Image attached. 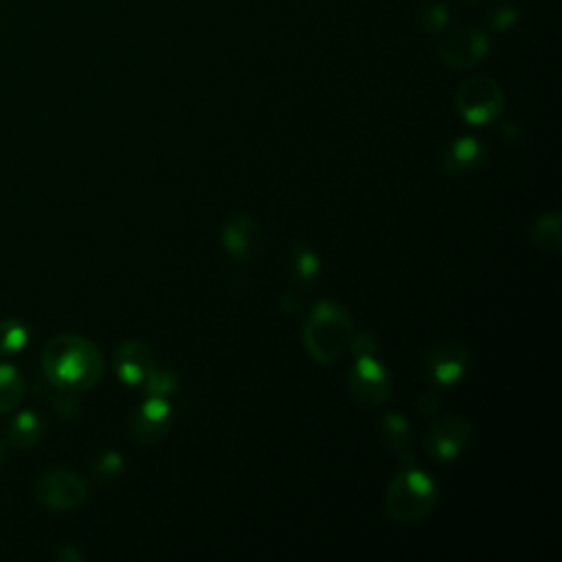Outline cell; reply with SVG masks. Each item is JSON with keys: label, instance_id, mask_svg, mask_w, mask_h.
<instances>
[{"label": "cell", "instance_id": "cell-1", "mask_svg": "<svg viewBox=\"0 0 562 562\" xmlns=\"http://www.w3.org/2000/svg\"><path fill=\"white\" fill-rule=\"evenodd\" d=\"M42 369L55 389L86 391L101 380L103 356L92 340L79 334H57L44 345Z\"/></svg>", "mask_w": 562, "mask_h": 562}, {"label": "cell", "instance_id": "cell-2", "mask_svg": "<svg viewBox=\"0 0 562 562\" xmlns=\"http://www.w3.org/2000/svg\"><path fill=\"white\" fill-rule=\"evenodd\" d=\"M353 334L356 329L349 312L329 299L318 301L303 323V345L321 364L340 360L349 351Z\"/></svg>", "mask_w": 562, "mask_h": 562}, {"label": "cell", "instance_id": "cell-3", "mask_svg": "<svg viewBox=\"0 0 562 562\" xmlns=\"http://www.w3.org/2000/svg\"><path fill=\"white\" fill-rule=\"evenodd\" d=\"M439 501L437 483L413 465H402V470L391 479L384 492V512L389 518L402 525H413L426 518Z\"/></svg>", "mask_w": 562, "mask_h": 562}, {"label": "cell", "instance_id": "cell-4", "mask_svg": "<svg viewBox=\"0 0 562 562\" xmlns=\"http://www.w3.org/2000/svg\"><path fill=\"white\" fill-rule=\"evenodd\" d=\"M505 103L501 83L494 77L476 75L459 83L454 92V108L470 125H485L494 121Z\"/></svg>", "mask_w": 562, "mask_h": 562}, {"label": "cell", "instance_id": "cell-5", "mask_svg": "<svg viewBox=\"0 0 562 562\" xmlns=\"http://www.w3.org/2000/svg\"><path fill=\"white\" fill-rule=\"evenodd\" d=\"M35 496L53 512H70L88 498V483L68 468H53L35 481Z\"/></svg>", "mask_w": 562, "mask_h": 562}, {"label": "cell", "instance_id": "cell-6", "mask_svg": "<svg viewBox=\"0 0 562 562\" xmlns=\"http://www.w3.org/2000/svg\"><path fill=\"white\" fill-rule=\"evenodd\" d=\"M487 35L474 26H459L448 31L437 46L439 59L454 70H468L476 66L487 55Z\"/></svg>", "mask_w": 562, "mask_h": 562}, {"label": "cell", "instance_id": "cell-7", "mask_svg": "<svg viewBox=\"0 0 562 562\" xmlns=\"http://www.w3.org/2000/svg\"><path fill=\"white\" fill-rule=\"evenodd\" d=\"M472 437V424L461 415H446L437 419L426 432L424 448L435 461H457Z\"/></svg>", "mask_w": 562, "mask_h": 562}, {"label": "cell", "instance_id": "cell-8", "mask_svg": "<svg viewBox=\"0 0 562 562\" xmlns=\"http://www.w3.org/2000/svg\"><path fill=\"white\" fill-rule=\"evenodd\" d=\"M347 389L358 402L378 406L391 395V378L373 356H358L347 373Z\"/></svg>", "mask_w": 562, "mask_h": 562}, {"label": "cell", "instance_id": "cell-9", "mask_svg": "<svg viewBox=\"0 0 562 562\" xmlns=\"http://www.w3.org/2000/svg\"><path fill=\"white\" fill-rule=\"evenodd\" d=\"M470 364V349L459 340H443L426 351L424 373L437 386H452Z\"/></svg>", "mask_w": 562, "mask_h": 562}, {"label": "cell", "instance_id": "cell-10", "mask_svg": "<svg viewBox=\"0 0 562 562\" xmlns=\"http://www.w3.org/2000/svg\"><path fill=\"white\" fill-rule=\"evenodd\" d=\"M222 246L237 261H252L263 250V233L246 213L231 215L222 226Z\"/></svg>", "mask_w": 562, "mask_h": 562}, {"label": "cell", "instance_id": "cell-11", "mask_svg": "<svg viewBox=\"0 0 562 562\" xmlns=\"http://www.w3.org/2000/svg\"><path fill=\"white\" fill-rule=\"evenodd\" d=\"M158 364L154 349L136 338L123 340L114 349V369L123 384L127 386H143L149 371Z\"/></svg>", "mask_w": 562, "mask_h": 562}, {"label": "cell", "instance_id": "cell-12", "mask_svg": "<svg viewBox=\"0 0 562 562\" xmlns=\"http://www.w3.org/2000/svg\"><path fill=\"white\" fill-rule=\"evenodd\" d=\"M171 424V406L165 397H149L136 411L130 419V432L138 443H156L165 437L167 428Z\"/></svg>", "mask_w": 562, "mask_h": 562}, {"label": "cell", "instance_id": "cell-13", "mask_svg": "<svg viewBox=\"0 0 562 562\" xmlns=\"http://www.w3.org/2000/svg\"><path fill=\"white\" fill-rule=\"evenodd\" d=\"M483 160H485V147L472 136H461L450 140L439 154V165L450 176H463L476 169Z\"/></svg>", "mask_w": 562, "mask_h": 562}, {"label": "cell", "instance_id": "cell-14", "mask_svg": "<svg viewBox=\"0 0 562 562\" xmlns=\"http://www.w3.org/2000/svg\"><path fill=\"white\" fill-rule=\"evenodd\" d=\"M380 439L384 443V448L389 452H393L402 465H413V435H411V426L408 419L400 413H386L380 417V426H378Z\"/></svg>", "mask_w": 562, "mask_h": 562}, {"label": "cell", "instance_id": "cell-15", "mask_svg": "<svg viewBox=\"0 0 562 562\" xmlns=\"http://www.w3.org/2000/svg\"><path fill=\"white\" fill-rule=\"evenodd\" d=\"M42 430H44V424H42L40 415L33 411H22L7 426V441H9V446H13L18 450L31 448L40 441Z\"/></svg>", "mask_w": 562, "mask_h": 562}, {"label": "cell", "instance_id": "cell-16", "mask_svg": "<svg viewBox=\"0 0 562 562\" xmlns=\"http://www.w3.org/2000/svg\"><path fill=\"white\" fill-rule=\"evenodd\" d=\"M288 268L296 283L312 285L321 274V259L310 246L292 244L288 252Z\"/></svg>", "mask_w": 562, "mask_h": 562}, {"label": "cell", "instance_id": "cell-17", "mask_svg": "<svg viewBox=\"0 0 562 562\" xmlns=\"http://www.w3.org/2000/svg\"><path fill=\"white\" fill-rule=\"evenodd\" d=\"M26 393L24 375L18 371V367L0 362V413L13 411Z\"/></svg>", "mask_w": 562, "mask_h": 562}, {"label": "cell", "instance_id": "cell-18", "mask_svg": "<svg viewBox=\"0 0 562 562\" xmlns=\"http://www.w3.org/2000/svg\"><path fill=\"white\" fill-rule=\"evenodd\" d=\"M531 239H533L538 250H542V252H558L560 250V241H562L560 215L555 211L540 215L538 222L531 226Z\"/></svg>", "mask_w": 562, "mask_h": 562}, {"label": "cell", "instance_id": "cell-19", "mask_svg": "<svg viewBox=\"0 0 562 562\" xmlns=\"http://www.w3.org/2000/svg\"><path fill=\"white\" fill-rule=\"evenodd\" d=\"M29 342V327L15 318L0 321V356L18 353Z\"/></svg>", "mask_w": 562, "mask_h": 562}, {"label": "cell", "instance_id": "cell-20", "mask_svg": "<svg viewBox=\"0 0 562 562\" xmlns=\"http://www.w3.org/2000/svg\"><path fill=\"white\" fill-rule=\"evenodd\" d=\"M143 389L149 397H167L178 389V375L160 364H156L143 382Z\"/></svg>", "mask_w": 562, "mask_h": 562}, {"label": "cell", "instance_id": "cell-21", "mask_svg": "<svg viewBox=\"0 0 562 562\" xmlns=\"http://www.w3.org/2000/svg\"><path fill=\"white\" fill-rule=\"evenodd\" d=\"M92 470H94V474H97L99 479H114V476H119L121 470H123V459H121V454H116V452H103V454L97 457Z\"/></svg>", "mask_w": 562, "mask_h": 562}, {"label": "cell", "instance_id": "cell-22", "mask_svg": "<svg viewBox=\"0 0 562 562\" xmlns=\"http://www.w3.org/2000/svg\"><path fill=\"white\" fill-rule=\"evenodd\" d=\"M448 9L443 4H430L424 7L419 13V22L426 31H441L448 24Z\"/></svg>", "mask_w": 562, "mask_h": 562}, {"label": "cell", "instance_id": "cell-23", "mask_svg": "<svg viewBox=\"0 0 562 562\" xmlns=\"http://www.w3.org/2000/svg\"><path fill=\"white\" fill-rule=\"evenodd\" d=\"M349 351H353L356 356H373V353L378 351V340H375V336L369 334V331L353 334L351 345H349Z\"/></svg>", "mask_w": 562, "mask_h": 562}, {"label": "cell", "instance_id": "cell-24", "mask_svg": "<svg viewBox=\"0 0 562 562\" xmlns=\"http://www.w3.org/2000/svg\"><path fill=\"white\" fill-rule=\"evenodd\" d=\"M439 404H441V397H439L437 391H424V393L417 397V408H419V413H424V415H432V413L439 408Z\"/></svg>", "mask_w": 562, "mask_h": 562}, {"label": "cell", "instance_id": "cell-25", "mask_svg": "<svg viewBox=\"0 0 562 562\" xmlns=\"http://www.w3.org/2000/svg\"><path fill=\"white\" fill-rule=\"evenodd\" d=\"M2 457H4V443H2V439H0V463H2Z\"/></svg>", "mask_w": 562, "mask_h": 562}, {"label": "cell", "instance_id": "cell-26", "mask_svg": "<svg viewBox=\"0 0 562 562\" xmlns=\"http://www.w3.org/2000/svg\"><path fill=\"white\" fill-rule=\"evenodd\" d=\"M465 2H474V0H465Z\"/></svg>", "mask_w": 562, "mask_h": 562}]
</instances>
